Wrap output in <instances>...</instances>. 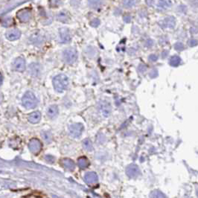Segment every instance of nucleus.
Returning <instances> with one entry per match:
<instances>
[{"instance_id":"2f4dec72","label":"nucleus","mask_w":198,"mask_h":198,"mask_svg":"<svg viewBox=\"0 0 198 198\" xmlns=\"http://www.w3.org/2000/svg\"><path fill=\"white\" fill-rule=\"evenodd\" d=\"M146 69H147V66H145L144 65L141 64L139 66V71H140V72H144V71H145Z\"/></svg>"},{"instance_id":"dca6fc26","label":"nucleus","mask_w":198,"mask_h":198,"mask_svg":"<svg viewBox=\"0 0 198 198\" xmlns=\"http://www.w3.org/2000/svg\"><path fill=\"white\" fill-rule=\"evenodd\" d=\"M62 164L64 165V167L68 171H73L75 168V165L74 162L70 159H64L62 160Z\"/></svg>"},{"instance_id":"a211bd4d","label":"nucleus","mask_w":198,"mask_h":198,"mask_svg":"<svg viewBox=\"0 0 198 198\" xmlns=\"http://www.w3.org/2000/svg\"><path fill=\"white\" fill-rule=\"evenodd\" d=\"M78 164L80 168L84 169L89 166V160H88L87 158L85 157V156H82V157H80L79 159H78Z\"/></svg>"},{"instance_id":"ddd939ff","label":"nucleus","mask_w":198,"mask_h":198,"mask_svg":"<svg viewBox=\"0 0 198 198\" xmlns=\"http://www.w3.org/2000/svg\"><path fill=\"white\" fill-rule=\"evenodd\" d=\"M57 19L63 23H67L70 19V15L67 11H62L57 15Z\"/></svg>"},{"instance_id":"2eb2a0df","label":"nucleus","mask_w":198,"mask_h":198,"mask_svg":"<svg viewBox=\"0 0 198 198\" xmlns=\"http://www.w3.org/2000/svg\"><path fill=\"white\" fill-rule=\"evenodd\" d=\"M41 119V113L38 111L34 112L28 116V121L32 124H36L38 123Z\"/></svg>"},{"instance_id":"7c9ffc66","label":"nucleus","mask_w":198,"mask_h":198,"mask_svg":"<svg viewBox=\"0 0 198 198\" xmlns=\"http://www.w3.org/2000/svg\"><path fill=\"white\" fill-rule=\"evenodd\" d=\"M46 160L48 162H51V163H53L54 161V158L52 156H50V155H47L46 156Z\"/></svg>"},{"instance_id":"5701e85b","label":"nucleus","mask_w":198,"mask_h":198,"mask_svg":"<svg viewBox=\"0 0 198 198\" xmlns=\"http://www.w3.org/2000/svg\"><path fill=\"white\" fill-rule=\"evenodd\" d=\"M43 139L46 143H50L52 141V136L49 132H43L42 133Z\"/></svg>"},{"instance_id":"412c9836","label":"nucleus","mask_w":198,"mask_h":198,"mask_svg":"<svg viewBox=\"0 0 198 198\" xmlns=\"http://www.w3.org/2000/svg\"><path fill=\"white\" fill-rule=\"evenodd\" d=\"M83 147L86 150V151H92L93 150V146L92 144V141H90V139H86L83 141Z\"/></svg>"},{"instance_id":"f3484780","label":"nucleus","mask_w":198,"mask_h":198,"mask_svg":"<svg viewBox=\"0 0 198 198\" xmlns=\"http://www.w3.org/2000/svg\"><path fill=\"white\" fill-rule=\"evenodd\" d=\"M47 115L50 119H54L58 115V107L56 105L49 106L47 110Z\"/></svg>"},{"instance_id":"423d86ee","label":"nucleus","mask_w":198,"mask_h":198,"mask_svg":"<svg viewBox=\"0 0 198 198\" xmlns=\"http://www.w3.org/2000/svg\"><path fill=\"white\" fill-rule=\"evenodd\" d=\"M17 18L21 21L22 23H28L30 20L31 17V10L28 9V8H24L22 9L16 14Z\"/></svg>"},{"instance_id":"72a5a7b5","label":"nucleus","mask_w":198,"mask_h":198,"mask_svg":"<svg viewBox=\"0 0 198 198\" xmlns=\"http://www.w3.org/2000/svg\"><path fill=\"white\" fill-rule=\"evenodd\" d=\"M156 75H157V71H156V69L153 70L151 72V74H150V76H151V78H155L156 77Z\"/></svg>"},{"instance_id":"bb28decb","label":"nucleus","mask_w":198,"mask_h":198,"mask_svg":"<svg viewBox=\"0 0 198 198\" xmlns=\"http://www.w3.org/2000/svg\"><path fill=\"white\" fill-rule=\"evenodd\" d=\"M13 23V19L11 18L8 17L7 19H5L4 20L2 21V25L5 26H9L12 24Z\"/></svg>"},{"instance_id":"473e14b6","label":"nucleus","mask_w":198,"mask_h":198,"mask_svg":"<svg viewBox=\"0 0 198 198\" xmlns=\"http://www.w3.org/2000/svg\"><path fill=\"white\" fill-rule=\"evenodd\" d=\"M145 45L146 46H148V47H151V46L154 45V41H153L152 40H148L146 41Z\"/></svg>"},{"instance_id":"f704fd0d","label":"nucleus","mask_w":198,"mask_h":198,"mask_svg":"<svg viewBox=\"0 0 198 198\" xmlns=\"http://www.w3.org/2000/svg\"><path fill=\"white\" fill-rule=\"evenodd\" d=\"M124 22H125V23H129L131 20V17L130 16H125L124 17Z\"/></svg>"},{"instance_id":"c85d7f7f","label":"nucleus","mask_w":198,"mask_h":198,"mask_svg":"<svg viewBox=\"0 0 198 198\" xmlns=\"http://www.w3.org/2000/svg\"><path fill=\"white\" fill-rule=\"evenodd\" d=\"M189 46H191V47H194V46H196L197 45V40H190L189 41Z\"/></svg>"},{"instance_id":"7ed1b4c3","label":"nucleus","mask_w":198,"mask_h":198,"mask_svg":"<svg viewBox=\"0 0 198 198\" xmlns=\"http://www.w3.org/2000/svg\"><path fill=\"white\" fill-rule=\"evenodd\" d=\"M65 62L67 64H73L78 59V52L74 48L66 49L63 53Z\"/></svg>"},{"instance_id":"20e7f679","label":"nucleus","mask_w":198,"mask_h":198,"mask_svg":"<svg viewBox=\"0 0 198 198\" xmlns=\"http://www.w3.org/2000/svg\"><path fill=\"white\" fill-rule=\"evenodd\" d=\"M69 133L71 136L74 138H78L81 136L83 131H84V125L81 123H76L69 126Z\"/></svg>"},{"instance_id":"6e6552de","label":"nucleus","mask_w":198,"mask_h":198,"mask_svg":"<svg viewBox=\"0 0 198 198\" xmlns=\"http://www.w3.org/2000/svg\"><path fill=\"white\" fill-rule=\"evenodd\" d=\"M126 174L129 177L136 178L140 174V170L136 165L131 164L126 168Z\"/></svg>"},{"instance_id":"aec40b11","label":"nucleus","mask_w":198,"mask_h":198,"mask_svg":"<svg viewBox=\"0 0 198 198\" xmlns=\"http://www.w3.org/2000/svg\"><path fill=\"white\" fill-rule=\"evenodd\" d=\"M181 63V58L179 56H173L170 59V65L174 67H177Z\"/></svg>"},{"instance_id":"f257e3e1","label":"nucleus","mask_w":198,"mask_h":198,"mask_svg":"<svg viewBox=\"0 0 198 198\" xmlns=\"http://www.w3.org/2000/svg\"><path fill=\"white\" fill-rule=\"evenodd\" d=\"M53 85L57 92H63L67 89L69 85V79L65 75L60 74L54 78Z\"/></svg>"},{"instance_id":"393cba45","label":"nucleus","mask_w":198,"mask_h":198,"mask_svg":"<svg viewBox=\"0 0 198 198\" xmlns=\"http://www.w3.org/2000/svg\"><path fill=\"white\" fill-rule=\"evenodd\" d=\"M135 2L131 1V0H126V1H123V5L125 8H132L134 5Z\"/></svg>"},{"instance_id":"a878e982","label":"nucleus","mask_w":198,"mask_h":198,"mask_svg":"<svg viewBox=\"0 0 198 198\" xmlns=\"http://www.w3.org/2000/svg\"><path fill=\"white\" fill-rule=\"evenodd\" d=\"M174 49L177 51H182L185 49V46L182 43L177 42L174 44Z\"/></svg>"},{"instance_id":"f8f14e48","label":"nucleus","mask_w":198,"mask_h":198,"mask_svg":"<svg viewBox=\"0 0 198 198\" xmlns=\"http://www.w3.org/2000/svg\"><path fill=\"white\" fill-rule=\"evenodd\" d=\"M98 179H99V178H98L97 174L95 172H88L84 176V181L88 184L96 183V182H97Z\"/></svg>"},{"instance_id":"9b49d317","label":"nucleus","mask_w":198,"mask_h":198,"mask_svg":"<svg viewBox=\"0 0 198 198\" xmlns=\"http://www.w3.org/2000/svg\"><path fill=\"white\" fill-rule=\"evenodd\" d=\"M14 67L15 70L18 71H23L26 69V61L23 58H16L14 62Z\"/></svg>"},{"instance_id":"c756f323","label":"nucleus","mask_w":198,"mask_h":198,"mask_svg":"<svg viewBox=\"0 0 198 198\" xmlns=\"http://www.w3.org/2000/svg\"><path fill=\"white\" fill-rule=\"evenodd\" d=\"M148 58H149L150 61H152V62H155V61H156L158 60V56L156 55V54H151V55L149 56Z\"/></svg>"},{"instance_id":"c9c22d12","label":"nucleus","mask_w":198,"mask_h":198,"mask_svg":"<svg viewBox=\"0 0 198 198\" xmlns=\"http://www.w3.org/2000/svg\"><path fill=\"white\" fill-rule=\"evenodd\" d=\"M167 54H168V51H164L162 52V57L163 58L167 56Z\"/></svg>"},{"instance_id":"4be33fe9","label":"nucleus","mask_w":198,"mask_h":198,"mask_svg":"<svg viewBox=\"0 0 198 198\" xmlns=\"http://www.w3.org/2000/svg\"><path fill=\"white\" fill-rule=\"evenodd\" d=\"M150 196H151V198H166L165 195L162 192L158 190L153 191Z\"/></svg>"},{"instance_id":"b1692460","label":"nucleus","mask_w":198,"mask_h":198,"mask_svg":"<svg viewBox=\"0 0 198 198\" xmlns=\"http://www.w3.org/2000/svg\"><path fill=\"white\" fill-rule=\"evenodd\" d=\"M171 5V1H159V3H158V6L159 8H163V9H165V8H169L170 6Z\"/></svg>"},{"instance_id":"1a4fd4ad","label":"nucleus","mask_w":198,"mask_h":198,"mask_svg":"<svg viewBox=\"0 0 198 198\" xmlns=\"http://www.w3.org/2000/svg\"><path fill=\"white\" fill-rule=\"evenodd\" d=\"M60 37H61V42L64 43H68L71 41V35L68 28H61L59 31Z\"/></svg>"},{"instance_id":"6ab92c4d","label":"nucleus","mask_w":198,"mask_h":198,"mask_svg":"<svg viewBox=\"0 0 198 198\" xmlns=\"http://www.w3.org/2000/svg\"><path fill=\"white\" fill-rule=\"evenodd\" d=\"M102 3L103 2L101 1H94V0H90V1L88 2L89 7L96 10L100 9L102 6Z\"/></svg>"},{"instance_id":"f03ea898","label":"nucleus","mask_w":198,"mask_h":198,"mask_svg":"<svg viewBox=\"0 0 198 198\" xmlns=\"http://www.w3.org/2000/svg\"><path fill=\"white\" fill-rule=\"evenodd\" d=\"M23 104L27 109H33L37 105V99L31 92L25 93L23 97Z\"/></svg>"},{"instance_id":"0eeeda50","label":"nucleus","mask_w":198,"mask_h":198,"mask_svg":"<svg viewBox=\"0 0 198 198\" xmlns=\"http://www.w3.org/2000/svg\"><path fill=\"white\" fill-rule=\"evenodd\" d=\"M99 108L101 114L105 117H108L110 115L111 111H112L111 104L106 101H101L100 102Z\"/></svg>"},{"instance_id":"4468645a","label":"nucleus","mask_w":198,"mask_h":198,"mask_svg":"<svg viewBox=\"0 0 198 198\" xmlns=\"http://www.w3.org/2000/svg\"><path fill=\"white\" fill-rule=\"evenodd\" d=\"M176 20L174 16H168L162 21V26L164 28H174L175 26Z\"/></svg>"},{"instance_id":"9d476101","label":"nucleus","mask_w":198,"mask_h":198,"mask_svg":"<svg viewBox=\"0 0 198 198\" xmlns=\"http://www.w3.org/2000/svg\"><path fill=\"white\" fill-rule=\"evenodd\" d=\"M20 31H19L18 29H11L9 31H8L7 32L5 33V36L8 40L11 41H14L16 40L19 39V36H20Z\"/></svg>"},{"instance_id":"e433bc0d","label":"nucleus","mask_w":198,"mask_h":198,"mask_svg":"<svg viewBox=\"0 0 198 198\" xmlns=\"http://www.w3.org/2000/svg\"><path fill=\"white\" fill-rule=\"evenodd\" d=\"M2 76L1 73H0V85L2 84Z\"/></svg>"},{"instance_id":"39448f33","label":"nucleus","mask_w":198,"mask_h":198,"mask_svg":"<svg viewBox=\"0 0 198 198\" xmlns=\"http://www.w3.org/2000/svg\"><path fill=\"white\" fill-rule=\"evenodd\" d=\"M28 148L30 151L34 154H37L42 149V143L37 139H31L28 143Z\"/></svg>"},{"instance_id":"cd10ccee","label":"nucleus","mask_w":198,"mask_h":198,"mask_svg":"<svg viewBox=\"0 0 198 198\" xmlns=\"http://www.w3.org/2000/svg\"><path fill=\"white\" fill-rule=\"evenodd\" d=\"M99 25H100V20L99 19H94L93 20L90 22V26H92V27L96 28L98 27Z\"/></svg>"}]
</instances>
